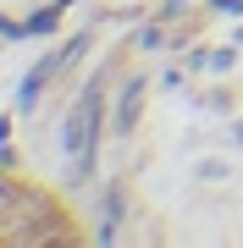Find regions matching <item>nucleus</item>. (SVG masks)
<instances>
[{"label":"nucleus","instance_id":"nucleus-1","mask_svg":"<svg viewBox=\"0 0 243 248\" xmlns=\"http://www.w3.org/2000/svg\"><path fill=\"white\" fill-rule=\"evenodd\" d=\"M94 110H99V99H94V94H83V105L72 110V122H66V149L78 155V166H89V138H94Z\"/></svg>","mask_w":243,"mask_h":248},{"label":"nucleus","instance_id":"nucleus-2","mask_svg":"<svg viewBox=\"0 0 243 248\" xmlns=\"http://www.w3.org/2000/svg\"><path fill=\"white\" fill-rule=\"evenodd\" d=\"M138 99H144V83H133V89H127V99H122V133L138 122Z\"/></svg>","mask_w":243,"mask_h":248}]
</instances>
